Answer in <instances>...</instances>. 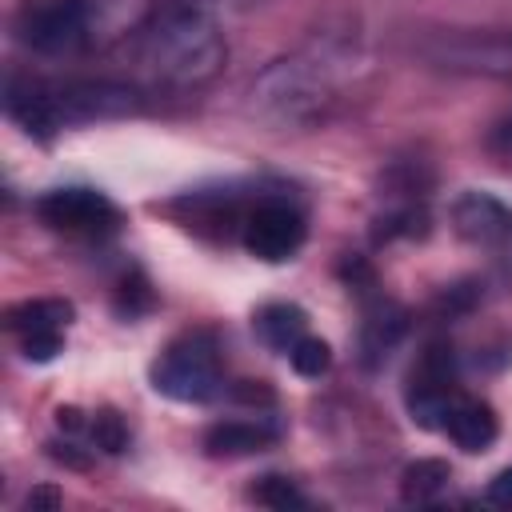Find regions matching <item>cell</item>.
Instances as JSON below:
<instances>
[{
  "instance_id": "7c38bea8",
  "label": "cell",
  "mask_w": 512,
  "mask_h": 512,
  "mask_svg": "<svg viewBox=\"0 0 512 512\" xmlns=\"http://www.w3.org/2000/svg\"><path fill=\"white\" fill-rule=\"evenodd\" d=\"M448 440L464 452H484L492 448V440L500 436V424H496V412L484 404V400H472V396H456L448 416H444V428Z\"/></svg>"
},
{
  "instance_id": "5bb4252c",
  "label": "cell",
  "mask_w": 512,
  "mask_h": 512,
  "mask_svg": "<svg viewBox=\"0 0 512 512\" xmlns=\"http://www.w3.org/2000/svg\"><path fill=\"white\" fill-rule=\"evenodd\" d=\"M404 328H408V320H404V312H400L396 304L380 300L376 308H368V320H364V332H360L364 364L376 368V364L396 348V340L404 336Z\"/></svg>"
},
{
  "instance_id": "ba28073f",
  "label": "cell",
  "mask_w": 512,
  "mask_h": 512,
  "mask_svg": "<svg viewBox=\"0 0 512 512\" xmlns=\"http://www.w3.org/2000/svg\"><path fill=\"white\" fill-rule=\"evenodd\" d=\"M456 368L448 344H428L408 376V412L420 428H444V416L456 400Z\"/></svg>"
},
{
  "instance_id": "d6986e66",
  "label": "cell",
  "mask_w": 512,
  "mask_h": 512,
  "mask_svg": "<svg viewBox=\"0 0 512 512\" xmlns=\"http://www.w3.org/2000/svg\"><path fill=\"white\" fill-rule=\"evenodd\" d=\"M88 432H92L96 448H104V452H120V448L128 444V428H124V420H120L112 408H100V412H92V420H88Z\"/></svg>"
},
{
  "instance_id": "9c48e42d",
  "label": "cell",
  "mask_w": 512,
  "mask_h": 512,
  "mask_svg": "<svg viewBox=\"0 0 512 512\" xmlns=\"http://www.w3.org/2000/svg\"><path fill=\"white\" fill-rule=\"evenodd\" d=\"M304 216L288 200H260L244 216V248L264 264H284L304 244Z\"/></svg>"
},
{
  "instance_id": "2e32d148",
  "label": "cell",
  "mask_w": 512,
  "mask_h": 512,
  "mask_svg": "<svg viewBox=\"0 0 512 512\" xmlns=\"http://www.w3.org/2000/svg\"><path fill=\"white\" fill-rule=\"evenodd\" d=\"M448 464L444 460H416L404 468V500H432L436 492H444L448 484Z\"/></svg>"
},
{
  "instance_id": "30bf717a",
  "label": "cell",
  "mask_w": 512,
  "mask_h": 512,
  "mask_svg": "<svg viewBox=\"0 0 512 512\" xmlns=\"http://www.w3.org/2000/svg\"><path fill=\"white\" fill-rule=\"evenodd\" d=\"M72 320L68 300H24L8 312V328L20 336V348L28 360H52L64 348V328Z\"/></svg>"
},
{
  "instance_id": "9a60e30c",
  "label": "cell",
  "mask_w": 512,
  "mask_h": 512,
  "mask_svg": "<svg viewBox=\"0 0 512 512\" xmlns=\"http://www.w3.org/2000/svg\"><path fill=\"white\" fill-rule=\"evenodd\" d=\"M252 328H256V336L272 348V352H292V344L300 340V336H308L304 328H308V316H304V308H296V304H264L260 312H256V320H252Z\"/></svg>"
},
{
  "instance_id": "5b68a950",
  "label": "cell",
  "mask_w": 512,
  "mask_h": 512,
  "mask_svg": "<svg viewBox=\"0 0 512 512\" xmlns=\"http://www.w3.org/2000/svg\"><path fill=\"white\" fill-rule=\"evenodd\" d=\"M92 24H96L92 0H28L12 20L16 40L44 56H64L84 48L92 40Z\"/></svg>"
},
{
  "instance_id": "8fae6325",
  "label": "cell",
  "mask_w": 512,
  "mask_h": 512,
  "mask_svg": "<svg viewBox=\"0 0 512 512\" xmlns=\"http://www.w3.org/2000/svg\"><path fill=\"white\" fill-rule=\"evenodd\" d=\"M452 224L476 248H504V244H512V208L500 204L492 192H464L452 204Z\"/></svg>"
},
{
  "instance_id": "7a4b0ae2",
  "label": "cell",
  "mask_w": 512,
  "mask_h": 512,
  "mask_svg": "<svg viewBox=\"0 0 512 512\" xmlns=\"http://www.w3.org/2000/svg\"><path fill=\"white\" fill-rule=\"evenodd\" d=\"M8 116L28 132L48 140L60 128L116 120L136 112L140 96L116 80H68V84H40V80H8Z\"/></svg>"
},
{
  "instance_id": "277c9868",
  "label": "cell",
  "mask_w": 512,
  "mask_h": 512,
  "mask_svg": "<svg viewBox=\"0 0 512 512\" xmlns=\"http://www.w3.org/2000/svg\"><path fill=\"white\" fill-rule=\"evenodd\" d=\"M152 388L180 404H204L220 392V352L212 332H184L152 364Z\"/></svg>"
},
{
  "instance_id": "52a82bcc",
  "label": "cell",
  "mask_w": 512,
  "mask_h": 512,
  "mask_svg": "<svg viewBox=\"0 0 512 512\" xmlns=\"http://www.w3.org/2000/svg\"><path fill=\"white\" fill-rule=\"evenodd\" d=\"M36 216L76 240H100L120 228V208L96 188H52L36 200Z\"/></svg>"
},
{
  "instance_id": "44dd1931",
  "label": "cell",
  "mask_w": 512,
  "mask_h": 512,
  "mask_svg": "<svg viewBox=\"0 0 512 512\" xmlns=\"http://www.w3.org/2000/svg\"><path fill=\"white\" fill-rule=\"evenodd\" d=\"M488 500L492 504H504V508H512V468H504L492 484H488Z\"/></svg>"
},
{
  "instance_id": "4fadbf2b",
  "label": "cell",
  "mask_w": 512,
  "mask_h": 512,
  "mask_svg": "<svg viewBox=\"0 0 512 512\" xmlns=\"http://www.w3.org/2000/svg\"><path fill=\"white\" fill-rule=\"evenodd\" d=\"M276 440V428L264 420H220L208 428L204 448L208 456H248V452H264Z\"/></svg>"
},
{
  "instance_id": "3957f363",
  "label": "cell",
  "mask_w": 512,
  "mask_h": 512,
  "mask_svg": "<svg viewBox=\"0 0 512 512\" xmlns=\"http://www.w3.org/2000/svg\"><path fill=\"white\" fill-rule=\"evenodd\" d=\"M336 64L340 60L328 52H300V56L276 60L272 68L260 72V80L252 84V96L276 120H308L332 100Z\"/></svg>"
},
{
  "instance_id": "e0dca14e",
  "label": "cell",
  "mask_w": 512,
  "mask_h": 512,
  "mask_svg": "<svg viewBox=\"0 0 512 512\" xmlns=\"http://www.w3.org/2000/svg\"><path fill=\"white\" fill-rule=\"evenodd\" d=\"M288 364H292L296 376L316 380V376H324V372L332 368V348H328V340H320V336H300V340L292 344V352H288Z\"/></svg>"
},
{
  "instance_id": "7402d4cb",
  "label": "cell",
  "mask_w": 512,
  "mask_h": 512,
  "mask_svg": "<svg viewBox=\"0 0 512 512\" xmlns=\"http://www.w3.org/2000/svg\"><path fill=\"white\" fill-rule=\"evenodd\" d=\"M56 508L60 504V492H52V488H36V492H28V508Z\"/></svg>"
},
{
  "instance_id": "ac0fdd59",
  "label": "cell",
  "mask_w": 512,
  "mask_h": 512,
  "mask_svg": "<svg viewBox=\"0 0 512 512\" xmlns=\"http://www.w3.org/2000/svg\"><path fill=\"white\" fill-rule=\"evenodd\" d=\"M252 500L256 504H264V508H304L308 500H304V492L288 480V476H264L256 488H252Z\"/></svg>"
},
{
  "instance_id": "6da1fadb",
  "label": "cell",
  "mask_w": 512,
  "mask_h": 512,
  "mask_svg": "<svg viewBox=\"0 0 512 512\" xmlns=\"http://www.w3.org/2000/svg\"><path fill=\"white\" fill-rule=\"evenodd\" d=\"M128 52L148 84L200 88L220 72L228 44L216 16L200 0H168L132 32Z\"/></svg>"
},
{
  "instance_id": "ffe728a7",
  "label": "cell",
  "mask_w": 512,
  "mask_h": 512,
  "mask_svg": "<svg viewBox=\"0 0 512 512\" xmlns=\"http://www.w3.org/2000/svg\"><path fill=\"white\" fill-rule=\"evenodd\" d=\"M488 148H492L496 156L512 160V116L500 120V124H492V132H488Z\"/></svg>"
},
{
  "instance_id": "8992f818",
  "label": "cell",
  "mask_w": 512,
  "mask_h": 512,
  "mask_svg": "<svg viewBox=\"0 0 512 512\" xmlns=\"http://www.w3.org/2000/svg\"><path fill=\"white\" fill-rule=\"evenodd\" d=\"M420 52L448 72L464 76H488V80H512V32L500 28H460V32H436L420 44Z\"/></svg>"
}]
</instances>
